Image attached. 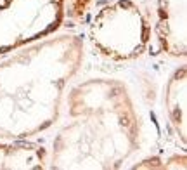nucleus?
I'll list each match as a JSON object with an SVG mask.
<instances>
[{
	"mask_svg": "<svg viewBox=\"0 0 187 170\" xmlns=\"http://www.w3.org/2000/svg\"><path fill=\"white\" fill-rule=\"evenodd\" d=\"M142 120L125 82L87 78L68 94V121L48 151L57 170L121 168L140 148Z\"/></svg>",
	"mask_w": 187,
	"mask_h": 170,
	"instance_id": "f257e3e1",
	"label": "nucleus"
},
{
	"mask_svg": "<svg viewBox=\"0 0 187 170\" xmlns=\"http://www.w3.org/2000/svg\"><path fill=\"white\" fill-rule=\"evenodd\" d=\"M48 149L30 139H0V170H43Z\"/></svg>",
	"mask_w": 187,
	"mask_h": 170,
	"instance_id": "423d86ee",
	"label": "nucleus"
},
{
	"mask_svg": "<svg viewBox=\"0 0 187 170\" xmlns=\"http://www.w3.org/2000/svg\"><path fill=\"white\" fill-rule=\"evenodd\" d=\"M85 57L80 35H48L0 61V139H31L54 125Z\"/></svg>",
	"mask_w": 187,
	"mask_h": 170,
	"instance_id": "f03ea898",
	"label": "nucleus"
},
{
	"mask_svg": "<svg viewBox=\"0 0 187 170\" xmlns=\"http://www.w3.org/2000/svg\"><path fill=\"white\" fill-rule=\"evenodd\" d=\"M66 14V0H0V56L54 35Z\"/></svg>",
	"mask_w": 187,
	"mask_h": 170,
	"instance_id": "20e7f679",
	"label": "nucleus"
},
{
	"mask_svg": "<svg viewBox=\"0 0 187 170\" xmlns=\"http://www.w3.org/2000/svg\"><path fill=\"white\" fill-rule=\"evenodd\" d=\"M156 36L170 57H185L187 0H156Z\"/></svg>",
	"mask_w": 187,
	"mask_h": 170,
	"instance_id": "39448f33",
	"label": "nucleus"
},
{
	"mask_svg": "<svg viewBox=\"0 0 187 170\" xmlns=\"http://www.w3.org/2000/svg\"><path fill=\"white\" fill-rule=\"evenodd\" d=\"M165 111L175 135L180 139L182 148L187 142V68L180 64L170 75L163 94Z\"/></svg>",
	"mask_w": 187,
	"mask_h": 170,
	"instance_id": "0eeeda50",
	"label": "nucleus"
},
{
	"mask_svg": "<svg viewBox=\"0 0 187 170\" xmlns=\"http://www.w3.org/2000/svg\"><path fill=\"white\" fill-rule=\"evenodd\" d=\"M90 45L106 59L132 61L151 40L149 17L135 0H114L97 11L89 26Z\"/></svg>",
	"mask_w": 187,
	"mask_h": 170,
	"instance_id": "7ed1b4c3",
	"label": "nucleus"
}]
</instances>
